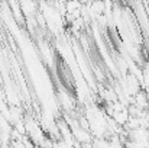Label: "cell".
<instances>
[{
    "label": "cell",
    "mask_w": 149,
    "mask_h": 148,
    "mask_svg": "<svg viewBox=\"0 0 149 148\" xmlns=\"http://www.w3.org/2000/svg\"><path fill=\"white\" fill-rule=\"evenodd\" d=\"M20 9H22L23 16H25L26 19L35 18V16L39 13V3H35V1H31V0L20 1Z\"/></svg>",
    "instance_id": "6da1fadb"
},
{
    "label": "cell",
    "mask_w": 149,
    "mask_h": 148,
    "mask_svg": "<svg viewBox=\"0 0 149 148\" xmlns=\"http://www.w3.org/2000/svg\"><path fill=\"white\" fill-rule=\"evenodd\" d=\"M9 9H10V13H12L15 22H17V25H23L26 18L23 16V12L20 9V3L19 1H12V3H9Z\"/></svg>",
    "instance_id": "7a4b0ae2"
},
{
    "label": "cell",
    "mask_w": 149,
    "mask_h": 148,
    "mask_svg": "<svg viewBox=\"0 0 149 148\" xmlns=\"http://www.w3.org/2000/svg\"><path fill=\"white\" fill-rule=\"evenodd\" d=\"M133 106H136L138 109H141V110H148L149 107V100H148V96H146V93H145V90H141L139 93H136L135 96H133Z\"/></svg>",
    "instance_id": "3957f363"
},
{
    "label": "cell",
    "mask_w": 149,
    "mask_h": 148,
    "mask_svg": "<svg viewBox=\"0 0 149 148\" xmlns=\"http://www.w3.org/2000/svg\"><path fill=\"white\" fill-rule=\"evenodd\" d=\"M129 112H127V109H125V110H122V112H114L113 113V116H111V119L119 125V126H122V128H125L126 126V123L129 122Z\"/></svg>",
    "instance_id": "277c9868"
},
{
    "label": "cell",
    "mask_w": 149,
    "mask_h": 148,
    "mask_svg": "<svg viewBox=\"0 0 149 148\" xmlns=\"http://www.w3.org/2000/svg\"><path fill=\"white\" fill-rule=\"evenodd\" d=\"M142 73H143V79H149V61H146V62L143 64Z\"/></svg>",
    "instance_id": "5b68a950"
}]
</instances>
